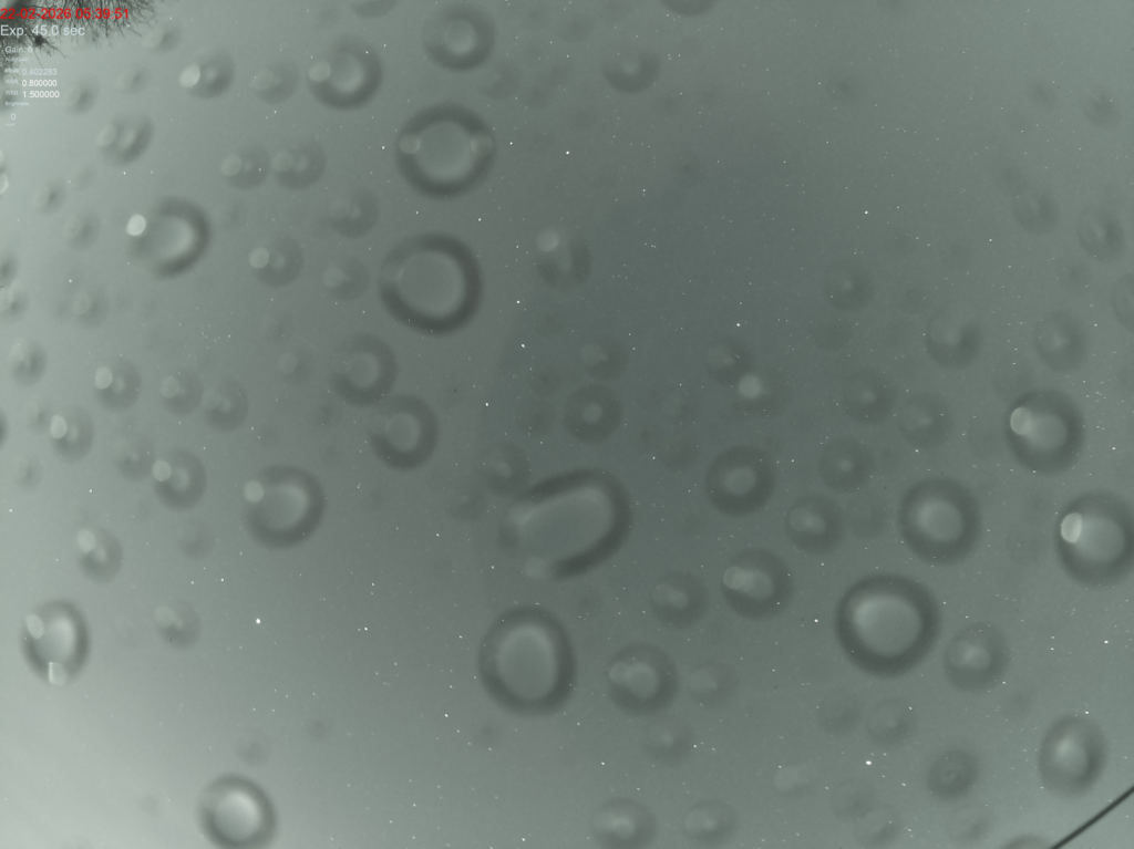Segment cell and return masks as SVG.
I'll use <instances>...</instances> for the list:
<instances>
[{
	"mask_svg": "<svg viewBox=\"0 0 1134 849\" xmlns=\"http://www.w3.org/2000/svg\"><path fill=\"white\" fill-rule=\"evenodd\" d=\"M1030 380V371L1024 362L1018 359H1007L999 363L994 371V382L1002 391L1016 392L1027 386Z\"/></svg>",
	"mask_w": 1134,
	"mask_h": 849,
	"instance_id": "cell-29",
	"label": "cell"
},
{
	"mask_svg": "<svg viewBox=\"0 0 1134 849\" xmlns=\"http://www.w3.org/2000/svg\"><path fill=\"white\" fill-rule=\"evenodd\" d=\"M23 356H24V354H23V351H22L21 346L20 345H16L14 349L11 351V354H10V363L11 364L20 363L22 361Z\"/></svg>",
	"mask_w": 1134,
	"mask_h": 849,
	"instance_id": "cell-36",
	"label": "cell"
},
{
	"mask_svg": "<svg viewBox=\"0 0 1134 849\" xmlns=\"http://www.w3.org/2000/svg\"><path fill=\"white\" fill-rule=\"evenodd\" d=\"M16 34H17L18 37H21V35H23V29H22L21 27H18V28L16 29Z\"/></svg>",
	"mask_w": 1134,
	"mask_h": 849,
	"instance_id": "cell-39",
	"label": "cell"
},
{
	"mask_svg": "<svg viewBox=\"0 0 1134 849\" xmlns=\"http://www.w3.org/2000/svg\"><path fill=\"white\" fill-rule=\"evenodd\" d=\"M327 156L315 141H303L279 151L271 159L275 179L281 186L299 190L313 185L324 172Z\"/></svg>",
	"mask_w": 1134,
	"mask_h": 849,
	"instance_id": "cell-16",
	"label": "cell"
},
{
	"mask_svg": "<svg viewBox=\"0 0 1134 849\" xmlns=\"http://www.w3.org/2000/svg\"><path fill=\"white\" fill-rule=\"evenodd\" d=\"M980 346L979 324L962 304L950 303L929 318L926 348L939 365L947 369L965 367L976 359Z\"/></svg>",
	"mask_w": 1134,
	"mask_h": 849,
	"instance_id": "cell-9",
	"label": "cell"
},
{
	"mask_svg": "<svg viewBox=\"0 0 1134 849\" xmlns=\"http://www.w3.org/2000/svg\"><path fill=\"white\" fill-rule=\"evenodd\" d=\"M161 391L164 396L172 397L178 392V383L173 376L166 377L161 385Z\"/></svg>",
	"mask_w": 1134,
	"mask_h": 849,
	"instance_id": "cell-35",
	"label": "cell"
},
{
	"mask_svg": "<svg viewBox=\"0 0 1134 849\" xmlns=\"http://www.w3.org/2000/svg\"><path fill=\"white\" fill-rule=\"evenodd\" d=\"M872 733L889 744L903 742L911 736L916 716L910 706L898 700L882 703L870 717Z\"/></svg>",
	"mask_w": 1134,
	"mask_h": 849,
	"instance_id": "cell-23",
	"label": "cell"
},
{
	"mask_svg": "<svg viewBox=\"0 0 1134 849\" xmlns=\"http://www.w3.org/2000/svg\"><path fill=\"white\" fill-rule=\"evenodd\" d=\"M382 66L374 49L363 39L344 35L319 54L307 70V85L322 105L352 110L377 93Z\"/></svg>",
	"mask_w": 1134,
	"mask_h": 849,
	"instance_id": "cell-7",
	"label": "cell"
},
{
	"mask_svg": "<svg viewBox=\"0 0 1134 849\" xmlns=\"http://www.w3.org/2000/svg\"><path fill=\"white\" fill-rule=\"evenodd\" d=\"M60 31H61V29L59 28L58 24L50 25V35L56 37V35H59Z\"/></svg>",
	"mask_w": 1134,
	"mask_h": 849,
	"instance_id": "cell-38",
	"label": "cell"
},
{
	"mask_svg": "<svg viewBox=\"0 0 1134 849\" xmlns=\"http://www.w3.org/2000/svg\"><path fill=\"white\" fill-rule=\"evenodd\" d=\"M767 470L766 462L756 452L732 451L711 468V497L724 507L755 506L759 504L755 496L761 498L759 493L766 490Z\"/></svg>",
	"mask_w": 1134,
	"mask_h": 849,
	"instance_id": "cell-10",
	"label": "cell"
},
{
	"mask_svg": "<svg viewBox=\"0 0 1134 849\" xmlns=\"http://www.w3.org/2000/svg\"><path fill=\"white\" fill-rule=\"evenodd\" d=\"M978 766L966 752L953 750L939 757L928 774L930 793L941 800L961 798L975 785Z\"/></svg>",
	"mask_w": 1134,
	"mask_h": 849,
	"instance_id": "cell-19",
	"label": "cell"
},
{
	"mask_svg": "<svg viewBox=\"0 0 1134 849\" xmlns=\"http://www.w3.org/2000/svg\"><path fill=\"white\" fill-rule=\"evenodd\" d=\"M269 168H271V161L266 151L261 148L250 149L246 157L237 154L230 155L221 166L227 176L234 177L243 174L247 185L260 184L266 178Z\"/></svg>",
	"mask_w": 1134,
	"mask_h": 849,
	"instance_id": "cell-27",
	"label": "cell"
},
{
	"mask_svg": "<svg viewBox=\"0 0 1134 849\" xmlns=\"http://www.w3.org/2000/svg\"><path fill=\"white\" fill-rule=\"evenodd\" d=\"M250 263L255 268L270 265L276 273L295 275L301 265V251L293 239L280 236L268 247L254 250L250 255Z\"/></svg>",
	"mask_w": 1134,
	"mask_h": 849,
	"instance_id": "cell-26",
	"label": "cell"
},
{
	"mask_svg": "<svg viewBox=\"0 0 1134 849\" xmlns=\"http://www.w3.org/2000/svg\"><path fill=\"white\" fill-rule=\"evenodd\" d=\"M465 151L460 125L437 106L414 115L394 144L401 175L415 190L430 197L446 196L456 186Z\"/></svg>",
	"mask_w": 1134,
	"mask_h": 849,
	"instance_id": "cell-4",
	"label": "cell"
},
{
	"mask_svg": "<svg viewBox=\"0 0 1134 849\" xmlns=\"http://www.w3.org/2000/svg\"><path fill=\"white\" fill-rule=\"evenodd\" d=\"M1078 236L1084 250L1101 261L1116 260L1125 250V235L1120 220L1101 207L1091 206L1080 214Z\"/></svg>",
	"mask_w": 1134,
	"mask_h": 849,
	"instance_id": "cell-17",
	"label": "cell"
},
{
	"mask_svg": "<svg viewBox=\"0 0 1134 849\" xmlns=\"http://www.w3.org/2000/svg\"><path fill=\"white\" fill-rule=\"evenodd\" d=\"M1063 517L1062 558L1073 577L1106 584L1125 570L1132 553V525L1126 508L1109 495L1089 496Z\"/></svg>",
	"mask_w": 1134,
	"mask_h": 849,
	"instance_id": "cell-2",
	"label": "cell"
},
{
	"mask_svg": "<svg viewBox=\"0 0 1134 849\" xmlns=\"http://www.w3.org/2000/svg\"><path fill=\"white\" fill-rule=\"evenodd\" d=\"M1014 214L1018 222L1034 234L1050 231L1058 221L1055 203L1044 193L1037 190H1025L1018 195Z\"/></svg>",
	"mask_w": 1134,
	"mask_h": 849,
	"instance_id": "cell-25",
	"label": "cell"
},
{
	"mask_svg": "<svg viewBox=\"0 0 1134 849\" xmlns=\"http://www.w3.org/2000/svg\"><path fill=\"white\" fill-rule=\"evenodd\" d=\"M298 81V66L292 61L279 60L258 72L251 86L261 100L277 104L292 95Z\"/></svg>",
	"mask_w": 1134,
	"mask_h": 849,
	"instance_id": "cell-24",
	"label": "cell"
},
{
	"mask_svg": "<svg viewBox=\"0 0 1134 849\" xmlns=\"http://www.w3.org/2000/svg\"><path fill=\"white\" fill-rule=\"evenodd\" d=\"M199 79V69L196 65L188 66L181 75L179 81L183 86H193Z\"/></svg>",
	"mask_w": 1134,
	"mask_h": 849,
	"instance_id": "cell-31",
	"label": "cell"
},
{
	"mask_svg": "<svg viewBox=\"0 0 1134 849\" xmlns=\"http://www.w3.org/2000/svg\"><path fill=\"white\" fill-rule=\"evenodd\" d=\"M825 293L831 302L844 310H857L869 301L873 284L863 271L854 268H838L825 275Z\"/></svg>",
	"mask_w": 1134,
	"mask_h": 849,
	"instance_id": "cell-22",
	"label": "cell"
},
{
	"mask_svg": "<svg viewBox=\"0 0 1134 849\" xmlns=\"http://www.w3.org/2000/svg\"><path fill=\"white\" fill-rule=\"evenodd\" d=\"M1010 651L1000 630L978 623L959 631L947 644L944 671L949 682L965 692H984L1004 676Z\"/></svg>",
	"mask_w": 1134,
	"mask_h": 849,
	"instance_id": "cell-8",
	"label": "cell"
},
{
	"mask_svg": "<svg viewBox=\"0 0 1134 849\" xmlns=\"http://www.w3.org/2000/svg\"><path fill=\"white\" fill-rule=\"evenodd\" d=\"M1034 346L1042 362L1058 373L1076 370L1087 353L1083 329L1076 319L1064 311L1050 312L1038 322Z\"/></svg>",
	"mask_w": 1134,
	"mask_h": 849,
	"instance_id": "cell-11",
	"label": "cell"
},
{
	"mask_svg": "<svg viewBox=\"0 0 1134 849\" xmlns=\"http://www.w3.org/2000/svg\"><path fill=\"white\" fill-rule=\"evenodd\" d=\"M1064 284L1071 291H1081L1090 282V272L1082 265L1063 266L1059 275Z\"/></svg>",
	"mask_w": 1134,
	"mask_h": 849,
	"instance_id": "cell-30",
	"label": "cell"
},
{
	"mask_svg": "<svg viewBox=\"0 0 1134 849\" xmlns=\"http://www.w3.org/2000/svg\"><path fill=\"white\" fill-rule=\"evenodd\" d=\"M146 221L144 217L141 215H134L126 226V231L132 236H137L144 231Z\"/></svg>",
	"mask_w": 1134,
	"mask_h": 849,
	"instance_id": "cell-32",
	"label": "cell"
},
{
	"mask_svg": "<svg viewBox=\"0 0 1134 849\" xmlns=\"http://www.w3.org/2000/svg\"><path fill=\"white\" fill-rule=\"evenodd\" d=\"M334 228L349 237H358L373 226L378 216V201L368 189L353 191L348 198L334 204L330 213Z\"/></svg>",
	"mask_w": 1134,
	"mask_h": 849,
	"instance_id": "cell-21",
	"label": "cell"
},
{
	"mask_svg": "<svg viewBox=\"0 0 1134 849\" xmlns=\"http://www.w3.org/2000/svg\"><path fill=\"white\" fill-rule=\"evenodd\" d=\"M1106 759V742L1100 727L1083 716L1056 722L1042 742L1039 769L1044 786L1073 796L1093 786Z\"/></svg>",
	"mask_w": 1134,
	"mask_h": 849,
	"instance_id": "cell-6",
	"label": "cell"
},
{
	"mask_svg": "<svg viewBox=\"0 0 1134 849\" xmlns=\"http://www.w3.org/2000/svg\"><path fill=\"white\" fill-rule=\"evenodd\" d=\"M1082 422L1072 403L1055 392L1022 397L1009 420V441L1027 467L1042 473L1066 468L1082 444Z\"/></svg>",
	"mask_w": 1134,
	"mask_h": 849,
	"instance_id": "cell-5",
	"label": "cell"
},
{
	"mask_svg": "<svg viewBox=\"0 0 1134 849\" xmlns=\"http://www.w3.org/2000/svg\"><path fill=\"white\" fill-rule=\"evenodd\" d=\"M895 392L888 380L873 370L854 373L844 387L845 408L866 423H879L890 413Z\"/></svg>",
	"mask_w": 1134,
	"mask_h": 849,
	"instance_id": "cell-15",
	"label": "cell"
},
{
	"mask_svg": "<svg viewBox=\"0 0 1134 849\" xmlns=\"http://www.w3.org/2000/svg\"><path fill=\"white\" fill-rule=\"evenodd\" d=\"M619 420L620 405L617 397L601 385L583 386L566 403V426L574 435L586 441L606 437Z\"/></svg>",
	"mask_w": 1134,
	"mask_h": 849,
	"instance_id": "cell-12",
	"label": "cell"
},
{
	"mask_svg": "<svg viewBox=\"0 0 1134 849\" xmlns=\"http://www.w3.org/2000/svg\"><path fill=\"white\" fill-rule=\"evenodd\" d=\"M381 293L393 314L429 332L450 331L467 320L478 296V275L450 240L423 235L388 256Z\"/></svg>",
	"mask_w": 1134,
	"mask_h": 849,
	"instance_id": "cell-1",
	"label": "cell"
},
{
	"mask_svg": "<svg viewBox=\"0 0 1134 849\" xmlns=\"http://www.w3.org/2000/svg\"><path fill=\"white\" fill-rule=\"evenodd\" d=\"M1112 307L1117 320L1128 330L1133 329V277L1125 275L1112 289Z\"/></svg>",
	"mask_w": 1134,
	"mask_h": 849,
	"instance_id": "cell-28",
	"label": "cell"
},
{
	"mask_svg": "<svg viewBox=\"0 0 1134 849\" xmlns=\"http://www.w3.org/2000/svg\"><path fill=\"white\" fill-rule=\"evenodd\" d=\"M112 382V373L107 367L101 366L97 369L95 374V385L97 389H106Z\"/></svg>",
	"mask_w": 1134,
	"mask_h": 849,
	"instance_id": "cell-33",
	"label": "cell"
},
{
	"mask_svg": "<svg viewBox=\"0 0 1134 849\" xmlns=\"http://www.w3.org/2000/svg\"><path fill=\"white\" fill-rule=\"evenodd\" d=\"M898 424L910 444L930 447L940 444L947 437L952 417L942 398L922 393L910 397L901 407Z\"/></svg>",
	"mask_w": 1134,
	"mask_h": 849,
	"instance_id": "cell-14",
	"label": "cell"
},
{
	"mask_svg": "<svg viewBox=\"0 0 1134 849\" xmlns=\"http://www.w3.org/2000/svg\"><path fill=\"white\" fill-rule=\"evenodd\" d=\"M333 379L340 383L360 381L365 386L375 382L385 389L394 379V361L388 348L377 339L363 337L350 341L337 354Z\"/></svg>",
	"mask_w": 1134,
	"mask_h": 849,
	"instance_id": "cell-13",
	"label": "cell"
},
{
	"mask_svg": "<svg viewBox=\"0 0 1134 849\" xmlns=\"http://www.w3.org/2000/svg\"><path fill=\"white\" fill-rule=\"evenodd\" d=\"M65 432H66V423H65L64 418L62 416H60V415L53 416L52 422H51V433H52V436L55 437V438H61V437L64 436Z\"/></svg>",
	"mask_w": 1134,
	"mask_h": 849,
	"instance_id": "cell-34",
	"label": "cell"
},
{
	"mask_svg": "<svg viewBox=\"0 0 1134 849\" xmlns=\"http://www.w3.org/2000/svg\"><path fill=\"white\" fill-rule=\"evenodd\" d=\"M791 532L807 549L821 550L827 547L828 542L835 539L838 531L837 516L828 503L819 499L804 501L793 508L790 514Z\"/></svg>",
	"mask_w": 1134,
	"mask_h": 849,
	"instance_id": "cell-20",
	"label": "cell"
},
{
	"mask_svg": "<svg viewBox=\"0 0 1134 849\" xmlns=\"http://www.w3.org/2000/svg\"><path fill=\"white\" fill-rule=\"evenodd\" d=\"M821 463L823 479L838 490L858 488L869 470V458L864 446L848 438L831 444Z\"/></svg>",
	"mask_w": 1134,
	"mask_h": 849,
	"instance_id": "cell-18",
	"label": "cell"
},
{
	"mask_svg": "<svg viewBox=\"0 0 1134 849\" xmlns=\"http://www.w3.org/2000/svg\"><path fill=\"white\" fill-rule=\"evenodd\" d=\"M911 548L931 561L956 560L970 549L978 530L976 504L947 479H932L911 490L903 512Z\"/></svg>",
	"mask_w": 1134,
	"mask_h": 849,
	"instance_id": "cell-3",
	"label": "cell"
},
{
	"mask_svg": "<svg viewBox=\"0 0 1134 849\" xmlns=\"http://www.w3.org/2000/svg\"><path fill=\"white\" fill-rule=\"evenodd\" d=\"M10 301H11L10 293H4V291H3V293L1 294V309H6L7 307H9Z\"/></svg>",
	"mask_w": 1134,
	"mask_h": 849,
	"instance_id": "cell-37",
	"label": "cell"
}]
</instances>
